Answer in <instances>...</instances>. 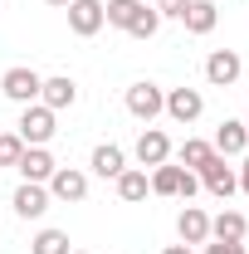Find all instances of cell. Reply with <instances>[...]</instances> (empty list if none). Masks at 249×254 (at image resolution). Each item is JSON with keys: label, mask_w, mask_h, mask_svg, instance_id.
<instances>
[{"label": "cell", "mask_w": 249, "mask_h": 254, "mask_svg": "<svg viewBox=\"0 0 249 254\" xmlns=\"http://www.w3.org/2000/svg\"><path fill=\"white\" fill-rule=\"evenodd\" d=\"M15 132H20V142H25V147H49V142H54V132H59V113H54V108H44V103H25V108H20Z\"/></svg>", "instance_id": "6da1fadb"}, {"label": "cell", "mask_w": 249, "mask_h": 254, "mask_svg": "<svg viewBox=\"0 0 249 254\" xmlns=\"http://www.w3.org/2000/svg\"><path fill=\"white\" fill-rule=\"evenodd\" d=\"M147 181H152V195H176V200H190L195 190H200V176L186 171V166H176V161H161L147 171Z\"/></svg>", "instance_id": "7a4b0ae2"}, {"label": "cell", "mask_w": 249, "mask_h": 254, "mask_svg": "<svg viewBox=\"0 0 249 254\" xmlns=\"http://www.w3.org/2000/svg\"><path fill=\"white\" fill-rule=\"evenodd\" d=\"M127 113H132V118H137V123H147L152 127L156 118H161V108H166V88H156L152 78H137V83H132V88H127Z\"/></svg>", "instance_id": "3957f363"}, {"label": "cell", "mask_w": 249, "mask_h": 254, "mask_svg": "<svg viewBox=\"0 0 249 254\" xmlns=\"http://www.w3.org/2000/svg\"><path fill=\"white\" fill-rule=\"evenodd\" d=\"M39 88H44V73H34L30 64H15V68H5L0 73V93L10 98V103H39Z\"/></svg>", "instance_id": "277c9868"}, {"label": "cell", "mask_w": 249, "mask_h": 254, "mask_svg": "<svg viewBox=\"0 0 249 254\" xmlns=\"http://www.w3.org/2000/svg\"><path fill=\"white\" fill-rule=\"evenodd\" d=\"M195 176H200V186L210 190L215 200H230V195L240 190V171L230 166V157H220V152H215V157H210V161H205V166H200Z\"/></svg>", "instance_id": "5b68a950"}, {"label": "cell", "mask_w": 249, "mask_h": 254, "mask_svg": "<svg viewBox=\"0 0 249 254\" xmlns=\"http://www.w3.org/2000/svg\"><path fill=\"white\" fill-rule=\"evenodd\" d=\"M44 186H49V195L63 200V205H83V200H88V171H83V166H59Z\"/></svg>", "instance_id": "8992f818"}, {"label": "cell", "mask_w": 249, "mask_h": 254, "mask_svg": "<svg viewBox=\"0 0 249 254\" xmlns=\"http://www.w3.org/2000/svg\"><path fill=\"white\" fill-rule=\"evenodd\" d=\"M240 73H245L240 49H210V59H205V83L210 88H235Z\"/></svg>", "instance_id": "52a82bcc"}, {"label": "cell", "mask_w": 249, "mask_h": 254, "mask_svg": "<svg viewBox=\"0 0 249 254\" xmlns=\"http://www.w3.org/2000/svg\"><path fill=\"white\" fill-rule=\"evenodd\" d=\"M171 137L161 132V127H142V137H137V147H132V157H137V166L142 171H152V166H161V161H171Z\"/></svg>", "instance_id": "ba28073f"}, {"label": "cell", "mask_w": 249, "mask_h": 254, "mask_svg": "<svg viewBox=\"0 0 249 254\" xmlns=\"http://www.w3.org/2000/svg\"><path fill=\"white\" fill-rule=\"evenodd\" d=\"M171 123H181V127H190L200 113H205V93L200 88H166V108H161Z\"/></svg>", "instance_id": "9c48e42d"}, {"label": "cell", "mask_w": 249, "mask_h": 254, "mask_svg": "<svg viewBox=\"0 0 249 254\" xmlns=\"http://www.w3.org/2000/svg\"><path fill=\"white\" fill-rule=\"evenodd\" d=\"M10 205H15V215H20V220H44V210L54 205V195H49V186L20 181V186H15V195H10Z\"/></svg>", "instance_id": "30bf717a"}, {"label": "cell", "mask_w": 249, "mask_h": 254, "mask_svg": "<svg viewBox=\"0 0 249 254\" xmlns=\"http://www.w3.org/2000/svg\"><path fill=\"white\" fill-rule=\"evenodd\" d=\"M68 30L78 34V39H93L103 30V0H68Z\"/></svg>", "instance_id": "8fae6325"}, {"label": "cell", "mask_w": 249, "mask_h": 254, "mask_svg": "<svg viewBox=\"0 0 249 254\" xmlns=\"http://www.w3.org/2000/svg\"><path fill=\"white\" fill-rule=\"evenodd\" d=\"M15 171H20V181L44 186V181L59 171V161L49 157V147H25V152H20V161H15Z\"/></svg>", "instance_id": "7c38bea8"}, {"label": "cell", "mask_w": 249, "mask_h": 254, "mask_svg": "<svg viewBox=\"0 0 249 254\" xmlns=\"http://www.w3.org/2000/svg\"><path fill=\"white\" fill-rule=\"evenodd\" d=\"M176 235H181V245H190V250H195V245H205V240H210V215H205V210H200V205H181V215H176Z\"/></svg>", "instance_id": "4fadbf2b"}, {"label": "cell", "mask_w": 249, "mask_h": 254, "mask_svg": "<svg viewBox=\"0 0 249 254\" xmlns=\"http://www.w3.org/2000/svg\"><path fill=\"white\" fill-rule=\"evenodd\" d=\"M88 171H93V176H103V181H118V176L127 171V152L118 147V142H98L93 157H88Z\"/></svg>", "instance_id": "5bb4252c"}, {"label": "cell", "mask_w": 249, "mask_h": 254, "mask_svg": "<svg viewBox=\"0 0 249 254\" xmlns=\"http://www.w3.org/2000/svg\"><path fill=\"white\" fill-rule=\"evenodd\" d=\"M210 147H215L220 157H245L249 152V127L240 123V118H225V123L215 127V142H210Z\"/></svg>", "instance_id": "9a60e30c"}, {"label": "cell", "mask_w": 249, "mask_h": 254, "mask_svg": "<svg viewBox=\"0 0 249 254\" xmlns=\"http://www.w3.org/2000/svg\"><path fill=\"white\" fill-rule=\"evenodd\" d=\"M39 103H44V108H54V113H63V108H73V103H78V83H73L68 73H54V78H44Z\"/></svg>", "instance_id": "2e32d148"}, {"label": "cell", "mask_w": 249, "mask_h": 254, "mask_svg": "<svg viewBox=\"0 0 249 254\" xmlns=\"http://www.w3.org/2000/svg\"><path fill=\"white\" fill-rule=\"evenodd\" d=\"M245 235H249V220L240 215V210H220V215H210V240L245 245Z\"/></svg>", "instance_id": "e0dca14e"}, {"label": "cell", "mask_w": 249, "mask_h": 254, "mask_svg": "<svg viewBox=\"0 0 249 254\" xmlns=\"http://www.w3.org/2000/svg\"><path fill=\"white\" fill-rule=\"evenodd\" d=\"M113 186H118V200H127V205H142V200L152 195V181H147V171H142V166H127Z\"/></svg>", "instance_id": "ac0fdd59"}, {"label": "cell", "mask_w": 249, "mask_h": 254, "mask_svg": "<svg viewBox=\"0 0 249 254\" xmlns=\"http://www.w3.org/2000/svg\"><path fill=\"white\" fill-rule=\"evenodd\" d=\"M181 25H186V34H210V30L220 25L215 0H190V5H186V15H181Z\"/></svg>", "instance_id": "d6986e66"}, {"label": "cell", "mask_w": 249, "mask_h": 254, "mask_svg": "<svg viewBox=\"0 0 249 254\" xmlns=\"http://www.w3.org/2000/svg\"><path fill=\"white\" fill-rule=\"evenodd\" d=\"M142 5H147V0H103V25H113V30H132V20L142 15Z\"/></svg>", "instance_id": "ffe728a7"}, {"label": "cell", "mask_w": 249, "mask_h": 254, "mask_svg": "<svg viewBox=\"0 0 249 254\" xmlns=\"http://www.w3.org/2000/svg\"><path fill=\"white\" fill-rule=\"evenodd\" d=\"M210 157H215V147H210L205 137H186V142L176 147V166H186V171H200Z\"/></svg>", "instance_id": "44dd1931"}, {"label": "cell", "mask_w": 249, "mask_h": 254, "mask_svg": "<svg viewBox=\"0 0 249 254\" xmlns=\"http://www.w3.org/2000/svg\"><path fill=\"white\" fill-rule=\"evenodd\" d=\"M68 250H73L68 245V230H54V225H44L30 240V254H68Z\"/></svg>", "instance_id": "7402d4cb"}, {"label": "cell", "mask_w": 249, "mask_h": 254, "mask_svg": "<svg viewBox=\"0 0 249 254\" xmlns=\"http://www.w3.org/2000/svg\"><path fill=\"white\" fill-rule=\"evenodd\" d=\"M156 30H161V15H156L152 5H142V15L132 20V30H127V34H132V39H152Z\"/></svg>", "instance_id": "603a6c76"}, {"label": "cell", "mask_w": 249, "mask_h": 254, "mask_svg": "<svg viewBox=\"0 0 249 254\" xmlns=\"http://www.w3.org/2000/svg\"><path fill=\"white\" fill-rule=\"evenodd\" d=\"M25 152V142H20V132H0V166H15Z\"/></svg>", "instance_id": "cb8c5ba5"}, {"label": "cell", "mask_w": 249, "mask_h": 254, "mask_svg": "<svg viewBox=\"0 0 249 254\" xmlns=\"http://www.w3.org/2000/svg\"><path fill=\"white\" fill-rule=\"evenodd\" d=\"M186 5H190V0H152V10L161 15V20H181V15H186Z\"/></svg>", "instance_id": "d4e9b609"}, {"label": "cell", "mask_w": 249, "mask_h": 254, "mask_svg": "<svg viewBox=\"0 0 249 254\" xmlns=\"http://www.w3.org/2000/svg\"><path fill=\"white\" fill-rule=\"evenodd\" d=\"M200 254H249V250H245V245H225V240H205Z\"/></svg>", "instance_id": "484cf974"}, {"label": "cell", "mask_w": 249, "mask_h": 254, "mask_svg": "<svg viewBox=\"0 0 249 254\" xmlns=\"http://www.w3.org/2000/svg\"><path fill=\"white\" fill-rule=\"evenodd\" d=\"M235 171H240V190H245V195H249V152H245V157H240V166H235Z\"/></svg>", "instance_id": "4316f807"}, {"label": "cell", "mask_w": 249, "mask_h": 254, "mask_svg": "<svg viewBox=\"0 0 249 254\" xmlns=\"http://www.w3.org/2000/svg\"><path fill=\"white\" fill-rule=\"evenodd\" d=\"M161 254H195V250H190V245H166Z\"/></svg>", "instance_id": "83f0119b"}, {"label": "cell", "mask_w": 249, "mask_h": 254, "mask_svg": "<svg viewBox=\"0 0 249 254\" xmlns=\"http://www.w3.org/2000/svg\"><path fill=\"white\" fill-rule=\"evenodd\" d=\"M44 5H54V10H68V0H44Z\"/></svg>", "instance_id": "f1b7e54d"}, {"label": "cell", "mask_w": 249, "mask_h": 254, "mask_svg": "<svg viewBox=\"0 0 249 254\" xmlns=\"http://www.w3.org/2000/svg\"><path fill=\"white\" fill-rule=\"evenodd\" d=\"M68 254H93V250H68Z\"/></svg>", "instance_id": "f546056e"}, {"label": "cell", "mask_w": 249, "mask_h": 254, "mask_svg": "<svg viewBox=\"0 0 249 254\" xmlns=\"http://www.w3.org/2000/svg\"><path fill=\"white\" fill-rule=\"evenodd\" d=\"M245 127H249V123H245Z\"/></svg>", "instance_id": "4dcf8cb0"}]
</instances>
